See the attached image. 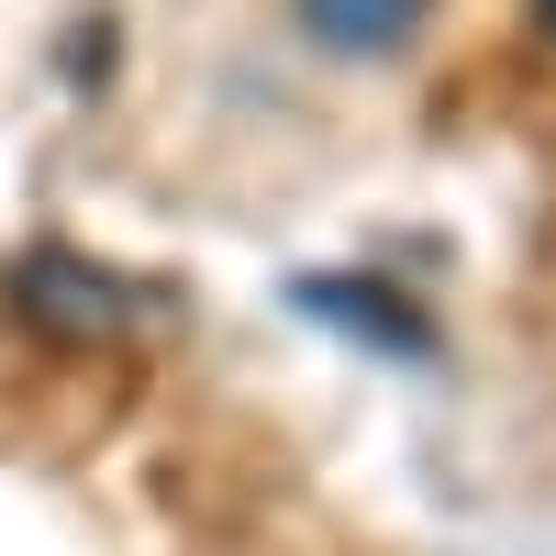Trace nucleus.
Listing matches in <instances>:
<instances>
[{"label":"nucleus","mask_w":556,"mask_h":556,"mask_svg":"<svg viewBox=\"0 0 556 556\" xmlns=\"http://www.w3.org/2000/svg\"><path fill=\"white\" fill-rule=\"evenodd\" d=\"M424 23H434V0H301V34L323 45V56H367V67L412 56Z\"/></svg>","instance_id":"obj_2"},{"label":"nucleus","mask_w":556,"mask_h":556,"mask_svg":"<svg viewBox=\"0 0 556 556\" xmlns=\"http://www.w3.org/2000/svg\"><path fill=\"white\" fill-rule=\"evenodd\" d=\"M12 312L45 323V334H67V345H89V334H123V278L89 267V256L34 245V256L12 267Z\"/></svg>","instance_id":"obj_1"},{"label":"nucleus","mask_w":556,"mask_h":556,"mask_svg":"<svg viewBox=\"0 0 556 556\" xmlns=\"http://www.w3.org/2000/svg\"><path fill=\"white\" fill-rule=\"evenodd\" d=\"M301 301H312L323 323H345V334H379L390 356H424V345H434L424 323L390 312V290H367V278H301Z\"/></svg>","instance_id":"obj_3"},{"label":"nucleus","mask_w":556,"mask_h":556,"mask_svg":"<svg viewBox=\"0 0 556 556\" xmlns=\"http://www.w3.org/2000/svg\"><path fill=\"white\" fill-rule=\"evenodd\" d=\"M534 23H545V34H556V0H534Z\"/></svg>","instance_id":"obj_4"}]
</instances>
